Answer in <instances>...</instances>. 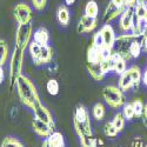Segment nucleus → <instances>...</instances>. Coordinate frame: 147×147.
I'll use <instances>...</instances> for the list:
<instances>
[{"label":"nucleus","instance_id":"nucleus-22","mask_svg":"<svg viewBox=\"0 0 147 147\" xmlns=\"http://www.w3.org/2000/svg\"><path fill=\"white\" fill-rule=\"evenodd\" d=\"M98 13H99V7L98 4L94 0H90V1L85 6V16H87L90 18H98Z\"/></svg>","mask_w":147,"mask_h":147},{"label":"nucleus","instance_id":"nucleus-24","mask_svg":"<svg viewBox=\"0 0 147 147\" xmlns=\"http://www.w3.org/2000/svg\"><path fill=\"white\" fill-rule=\"evenodd\" d=\"M133 11H134V17H136V19L137 20H142L146 11H147V7H146V5L144 3V0H138L137 5L134 6Z\"/></svg>","mask_w":147,"mask_h":147},{"label":"nucleus","instance_id":"nucleus-30","mask_svg":"<svg viewBox=\"0 0 147 147\" xmlns=\"http://www.w3.org/2000/svg\"><path fill=\"white\" fill-rule=\"evenodd\" d=\"M99 67H100V71L104 76H106L108 72L113 71V60H112V57L111 58H107V59H104L101 63L99 64Z\"/></svg>","mask_w":147,"mask_h":147},{"label":"nucleus","instance_id":"nucleus-26","mask_svg":"<svg viewBox=\"0 0 147 147\" xmlns=\"http://www.w3.org/2000/svg\"><path fill=\"white\" fill-rule=\"evenodd\" d=\"M8 54H9L8 45L4 39H0V64L1 65L6 64V61L8 59Z\"/></svg>","mask_w":147,"mask_h":147},{"label":"nucleus","instance_id":"nucleus-49","mask_svg":"<svg viewBox=\"0 0 147 147\" xmlns=\"http://www.w3.org/2000/svg\"><path fill=\"white\" fill-rule=\"evenodd\" d=\"M142 122H144V125L147 127V118H145V117H142Z\"/></svg>","mask_w":147,"mask_h":147},{"label":"nucleus","instance_id":"nucleus-9","mask_svg":"<svg viewBox=\"0 0 147 147\" xmlns=\"http://www.w3.org/2000/svg\"><path fill=\"white\" fill-rule=\"evenodd\" d=\"M33 112H34V117L35 119H38L40 121H42L44 124L51 126L53 129L55 128V124H54V120H53V117L51 114V112L41 104V102H38L33 108Z\"/></svg>","mask_w":147,"mask_h":147},{"label":"nucleus","instance_id":"nucleus-12","mask_svg":"<svg viewBox=\"0 0 147 147\" xmlns=\"http://www.w3.org/2000/svg\"><path fill=\"white\" fill-rule=\"evenodd\" d=\"M125 9H126L125 7H117L112 3H109L107 5L105 12H104V17H102V20L105 22V25H106V24H109L111 21H113L118 17H120Z\"/></svg>","mask_w":147,"mask_h":147},{"label":"nucleus","instance_id":"nucleus-4","mask_svg":"<svg viewBox=\"0 0 147 147\" xmlns=\"http://www.w3.org/2000/svg\"><path fill=\"white\" fill-rule=\"evenodd\" d=\"M102 98L105 102L112 108H119L126 104V95L118 86H106L102 90Z\"/></svg>","mask_w":147,"mask_h":147},{"label":"nucleus","instance_id":"nucleus-14","mask_svg":"<svg viewBox=\"0 0 147 147\" xmlns=\"http://www.w3.org/2000/svg\"><path fill=\"white\" fill-rule=\"evenodd\" d=\"M32 128L34 129V132L38 134V136L44 137V138H48L54 132V129L51 126L44 124L42 121H40L38 119H33V121H32Z\"/></svg>","mask_w":147,"mask_h":147},{"label":"nucleus","instance_id":"nucleus-43","mask_svg":"<svg viewBox=\"0 0 147 147\" xmlns=\"http://www.w3.org/2000/svg\"><path fill=\"white\" fill-rule=\"evenodd\" d=\"M4 78H5V73H4V69H1V71H0V85L3 84Z\"/></svg>","mask_w":147,"mask_h":147},{"label":"nucleus","instance_id":"nucleus-50","mask_svg":"<svg viewBox=\"0 0 147 147\" xmlns=\"http://www.w3.org/2000/svg\"><path fill=\"white\" fill-rule=\"evenodd\" d=\"M144 3H145V5H146V7H147V0H144Z\"/></svg>","mask_w":147,"mask_h":147},{"label":"nucleus","instance_id":"nucleus-32","mask_svg":"<svg viewBox=\"0 0 147 147\" xmlns=\"http://www.w3.org/2000/svg\"><path fill=\"white\" fill-rule=\"evenodd\" d=\"M46 90L51 95H57L59 93V82L55 79H50L46 84Z\"/></svg>","mask_w":147,"mask_h":147},{"label":"nucleus","instance_id":"nucleus-16","mask_svg":"<svg viewBox=\"0 0 147 147\" xmlns=\"http://www.w3.org/2000/svg\"><path fill=\"white\" fill-rule=\"evenodd\" d=\"M53 59V48L47 45V46H42L41 48V52L35 61L33 63L36 66H40V65H46V64H51V61Z\"/></svg>","mask_w":147,"mask_h":147},{"label":"nucleus","instance_id":"nucleus-25","mask_svg":"<svg viewBox=\"0 0 147 147\" xmlns=\"http://www.w3.org/2000/svg\"><path fill=\"white\" fill-rule=\"evenodd\" d=\"M92 114H93V118L95 120H102L105 118V115H106V108H105V106L101 102H96L93 106Z\"/></svg>","mask_w":147,"mask_h":147},{"label":"nucleus","instance_id":"nucleus-52","mask_svg":"<svg viewBox=\"0 0 147 147\" xmlns=\"http://www.w3.org/2000/svg\"><path fill=\"white\" fill-rule=\"evenodd\" d=\"M144 147H147V145H145V146H144Z\"/></svg>","mask_w":147,"mask_h":147},{"label":"nucleus","instance_id":"nucleus-38","mask_svg":"<svg viewBox=\"0 0 147 147\" xmlns=\"http://www.w3.org/2000/svg\"><path fill=\"white\" fill-rule=\"evenodd\" d=\"M138 0H124V6L125 8H134V6L137 5Z\"/></svg>","mask_w":147,"mask_h":147},{"label":"nucleus","instance_id":"nucleus-7","mask_svg":"<svg viewBox=\"0 0 147 147\" xmlns=\"http://www.w3.org/2000/svg\"><path fill=\"white\" fill-rule=\"evenodd\" d=\"M32 22L27 25H19L16 32V47L19 50L25 51L26 47L31 44L32 38Z\"/></svg>","mask_w":147,"mask_h":147},{"label":"nucleus","instance_id":"nucleus-3","mask_svg":"<svg viewBox=\"0 0 147 147\" xmlns=\"http://www.w3.org/2000/svg\"><path fill=\"white\" fill-rule=\"evenodd\" d=\"M142 81V73L139 66L133 65L129 68H127L119 78V88L125 92L131 88L138 90L140 86V82Z\"/></svg>","mask_w":147,"mask_h":147},{"label":"nucleus","instance_id":"nucleus-41","mask_svg":"<svg viewBox=\"0 0 147 147\" xmlns=\"http://www.w3.org/2000/svg\"><path fill=\"white\" fill-rule=\"evenodd\" d=\"M111 3L117 7H125L124 6V0H111Z\"/></svg>","mask_w":147,"mask_h":147},{"label":"nucleus","instance_id":"nucleus-27","mask_svg":"<svg viewBox=\"0 0 147 147\" xmlns=\"http://www.w3.org/2000/svg\"><path fill=\"white\" fill-rule=\"evenodd\" d=\"M104 133H105V136L108 137V138H115L118 136V133L119 131L115 128V126L113 125V122L112 121H107L105 126H104Z\"/></svg>","mask_w":147,"mask_h":147},{"label":"nucleus","instance_id":"nucleus-21","mask_svg":"<svg viewBox=\"0 0 147 147\" xmlns=\"http://www.w3.org/2000/svg\"><path fill=\"white\" fill-rule=\"evenodd\" d=\"M132 34H134L136 36H142L147 33V25L142 21V20H137L136 17H134L133 20V26H132Z\"/></svg>","mask_w":147,"mask_h":147},{"label":"nucleus","instance_id":"nucleus-1","mask_svg":"<svg viewBox=\"0 0 147 147\" xmlns=\"http://www.w3.org/2000/svg\"><path fill=\"white\" fill-rule=\"evenodd\" d=\"M16 86H17V91H18V95L20 98V100L25 106L33 108L36 104L40 102L39 95L34 84L27 77L22 74L19 76L16 81Z\"/></svg>","mask_w":147,"mask_h":147},{"label":"nucleus","instance_id":"nucleus-19","mask_svg":"<svg viewBox=\"0 0 147 147\" xmlns=\"http://www.w3.org/2000/svg\"><path fill=\"white\" fill-rule=\"evenodd\" d=\"M50 147H65V139L63 133L53 132L48 138H46Z\"/></svg>","mask_w":147,"mask_h":147},{"label":"nucleus","instance_id":"nucleus-34","mask_svg":"<svg viewBox=\"0 0 147 147\" xmlns=\"http://www.w3.org/2000/svg\"><path fill=\"white\" fill-rule=\"evenodd\" d=\"M1 147H24V145L16 138L12 137H7L3 140L1 142Z\"/></svg>","mask_w":147,"mask_h":147},{"label":"nucleus","instance_id":"nucleus-28","mask_svg":"<svg viewBox=\"0 0 147 147\" xmlns=\"http://www.w3.org/2000/svg\"><path fill=\"white\" fill-rule=\"evenodd\" d=\"M122 115L125 117L126 120H133L136 118V112H134V108L132 102H126L124 106H122Z\"/></svg>","mask_w":147,"mask_h":147},{"label":"nucleus","instance_id":"nucleus-42","mask_svg":"<svg viewBox=\"0 0 147 147\" xmlns=\"http://www.w3.org/2000/svg\"><path fill=\"white\" fill-rule=\"evenodd\" d=\"M142 82L145 86H147V68L145 69V72L142 73Z\"/></svg>","mask_w":147,"mask_h":147},{"label":"nucleus","instance_id":"nucleus-44","mask_svg":"<svg viewBox=\"0 0 147 147\" xmlns=\"http://www.w3.org/2000/svg\"><path fill=\"white\" fill-rule=\"evenodd\" d=\"M65 3H66V5L71 6V5H73V4L76 3V0H65Z\"/></svg>","mask_w":147,"mask_h":147},{"label":"nucleus","instance_id":"nucleus-17","mask_svg":"<svg viewBox=\"0 0 147 147\" xmlns=\"http://www.w3.org/2000/svg\"><path fill=\"white\" fill-rule=\"evenodd\" d=\"M33 38V41H35L36 44L41 46H47L48 41H50V34H48V31L45 27H39L34 32Z\"/></svg>","mask_w":147,"mask_h":147},{"label":"nucleus","instance_id":"nucleus-37","mask_svg":"<svg viewBox=\"0 0 147 147\" xmlns=\"http://www.w3.org/2000/svg\"><path fill=\"white\" fill-rule=\"evenodd\" d=\"M32 5L34 6L35 9L42 11L47 5V0H32Z\"/></svg>","mask_w":147,"mask_h":147},{"label":"nucleus","instance_id":"nucleus-48","mask_svg":"<svg viewBox=\"0 0 147 147\" xmlns=\"http://www.w3.org/2000/svg\"><path fill=\"white\" fill-rule=\"evenodd\" d=\"M142 21L147 25V11H146V13H145V16H144V19H142Z\"/></svg>","mask_w":147,"mask_h":147},{"label":"nucleus","instance_id":"nucleus-11","mask_svg":"<svg viewBox=\"0 0 147 147\" xmlns=\"http://www.w3.org/2000/svg\"><path fill=\"white\" fill-rule=\"evenodd\" d=\"M98 25V19L95 18H90L87 16H82L78 22V26H77V31L79 34L82 33H90L92 32Z\"/></svg>","mask_w":147,"mask_h":147},{"label":"nucleus","instance_id":"nucleus-5","mask_svg":"<svg viewBox=\"0 0 147 147\" xmlns=\"http://www.w3.org/2000/svg\"><path fill=\"white\" fill-rule=\"evenodd\" d=\"M24 63V51L14 47V51L9 60V90L13 88L19 76H21Z\"/></svg>","mask_w":147,"mask_h":147},{"label":"nucleus","instance_id":"nucleus-51","mask_svg":"<svg viewBox=\"0 0 147 147\" xmlns=\"http://www.w3.org/2000/svg\"><path fill=\"white\" fill-rule=\"evenodd\" d=\"M1 69H3V65H1V64H0V71H1Z\"/></svg>","mask_w":147,"mask_h":147},{"label":"nucleus","instance_id":"nucleus-6","mask_svg":"<svg viewBox=\"0 0 147 147\" xmlns=\"http://www.w3.org/2000/svg\"><path fill=\"white\" fill-rule=\"evenodd\" d=\"M136 40H138V36H136L132 33L131 34H121V35L117 36L114 46H113V52L117 53L118 55H120L122 59H125L126 61L129 60L132 58L129 54V46Z\"/></svg>","mask_w":147,"mask_h":147},{"label":"nucleus","instance_id":"nucleus-47","mask_svg":"<svg viewBox=\"0 0 147 147\" xmlns=\"http://www.w3.org/2000/svg\"><path fill=\"white\" fill-rule=\"evenodd\" d=\"M41 147H50V146H48V142H47V140H46V139L44 140V142H42Z\"/></svg>","mask_w":147,"mask_h":147},{"label":"nucleus","instance_id":"nucleus-23","mask_svg":"<svg viewBox=\"0 0 147 147\" xmlns=\"http://www.w3.org/2000/svg\"><path fill=\"white\" fill-rule=\"evenodd\" d=\"M86 67H87V71H88V73L91 74V77H92L94 80L101 81V80L105 78V76L102 74L101 71H100L99 65H90V64H87Z\"/></svg>","mask_w":147,"mask_h":147},{"label":"nucleus","instance_id":"nucleus-33","mask_svg":"<svg viewBox=\"0 0 147 147\" xmlns=\"http://www.w3.org/2000/svg\"><path fill=\"white\" fill-rule=\"evenodd\" d=\"M141 51H142L141 44H140V41H138V40H136L134 42H132V45L129 46V54H131V57H132L133 59H137V58L140 55Z\"/></svg>","mask_w":147,"mask_h":147},{"label":"nucleus","instance_id":"nucleus-2","mask_svg":"<svg viewBox=\"0 0 147 147\" xmlns=\"http://www.w3.org/2000/svg\"><path fill=\"white\" fill-rule=\"evenodd\" d=\"M73 125H74V129L78 134L79 139L80 138H93L90 114L87 112V109L81 105H79L76 108L74 118H73Z\"/></svg>","mask_w":147,"mask_h":147},{"label":"nucleus","instance_id":"nucleus-10","mask_svg":"<svg viewBox=\"0 0 147 147\" xmlns=\"http://www.w3.org/2000/svg\"><path fill=\"white\" fill-rule=\"evenodd\" d=\"M100 34L102 36L105 47L109 48V50H113V46H114V42H115V39H117V35H115V32H114L113 27L109 25V24H106V25H104L100 28Z\"/></svg>","mask_w":147,"mask_h":147},{"label":"nucleus","instance_id":"nucleus-39","mask_svg":"<svg viewBox=\"0 0 147 147\" xmlns=\"http://www.w3.org/2000/svg\"><path fill=\"white\" fill-rule=\"evenodd\" d=\"M140 44H141V48H142V50L147 52V33H146L145 35H142V36H141Z\"/></svg>","mask_w":147,"mask_h":147},{"label":"nucleus","instance_id":"nucleus-46","mask_svg":"<svg viewBox=\"0 0 147 147\" xmlns=\"http://www.w3.org/2000/svg\"><path fill=\"white\" fill-rule=\"evenodd\" d=\"M98 147H105V146H104V141H102V140L98 139Z\"/></svg>","mask_w":147,"mask_h":147},{"label":"nucleus","instance_id":"nucleus-20","mask_svg":"<svg viewBox=\"0 0 147 147\" xmlns=\"http://www.w3.org/2000/svg\"><path fill=\"white\" fill-rule=\"evenodd\" d=\"M57 19L60 22L61 26H67L69 24L71 17H69V11L67 8V6H60L57 11Z\"/></svg>","mask_w":147,"mask_h":147},{"label":"nucleus","instance_id":"nucleus-40","mask_svg":"<svg viewBox=\"0 0 147 147\" xmlns=\"http://www.w3.org/2000/svg\"><path fill=\"white\" fill-rule=\"evenodd\" d=\"M132 146H133V147H144L145 145L142 144V141H141V139H140V138H136V139L133 140Z\"/></svg>","mask_w":147,"mask_h":147},{"label":"nucleus","instance_id":"nucleus-15","mask_svg":"<svg viewBox=\"0 0 147 147\" xmlns=\"http://www.w3.org/2000/svg\"><path fill=\"white\" fill-rule=\"evenodd\" d=\"M104 60L102 50L91 45L87 48V64L90 65H99Z\"/></svg>","mask_w":147,"mask_h":147},{"label":"nucleus","instance_id":"nucleus-13","mask_svg":"<svg viewBox=\"0 0 147 147\" xmlns=\"http://www.w3.org/2000/svg\"><path fill=\"white\" fill-rule=\"evenodd\" d=\"M134 20V11L133 8H126L120 16V28L124 32H128L132 30Z\"/></svg>","mask_w":147,"mask_h":147},{"label":"nucleus","instance_id":"nucleus-35","mask_svg":"<svg viewBox=\"0 0 147 147\" xmlns=\"http://www.w3.org/2000/svg\"><path fill=\"white\" fill-rule=\"evenodd\" d=\"M133 108H134V112H136V118H140L144 114V102L140 99H137L132 102Z\"/></svg>","mask_w":147,"mask_h":147},{"label":"nucleus","instance_id":"nucleus-29","mask_svg":"<svg viewBox=\"0 0 147 147\" xmlns=\"http://www.w3.org/2000/svg\"><path fill=\"white\" fill-rule=\"evenodd\" d=\"M41 48H42V46L36 44L35 41H31V44L28 45V51H30V54H31V58L33 61L38 59V57L41 52Z\"/></svg>","mask_w":147,"mask_h":147},{"label":"nucleus","instance_id":"nucleus-36","mask_svg":"<svg viewBox=\"0 0 147 147\" xmlns=\"http://www.w3.org/2000/svg\"><path fill=\"white\" fill-rule=\"evenodd\" d=\"M93 46L98 47V48H100V50H102V48L105 47V44H104V40H102V36L100 34V31L99 32H96L94 35H93V38H92V44Z\"/></svg>","mask_w":147,"mask_h":147},{"label":"nucleus","instance_id":"nucleus-8","mask_svg":"<svg viewBox=\"0 0 147 147\" xmlns=\"http://www.w3.org/2000/svg\"><path fill=\"white\" fill-rule=\"evenodd\" d=\"M14 18L19 25H27L32 22L33 19V9L27 4H18L14 7Z\"/></svg>","mask_w":147,"mask_h":147},{"label":"nucleus","instance_id":"nucleus-31","mask_svg":"<svg viewBox=\"0 0 147 147\" xmlns=\"http://www.w3.org/2000/svg\"><path fill=\"white\" fill-rule=\"evenodd\" d=\"M125 121H126V119H125V117H124V115H122V113H121V112L117 113V114L114 115L113 120H112L113 125L115 126V128H117L119 132H121L122 129H124V127H125Z\"/></svg>","mask_w":147,"mask_h":147},{"label":"nucleus","instance_id":"nucleus-45","mask_svg":"<svg viewBox=\"0 0 147 147\" xmlns=\"http://www.w3.org/2000/svg\"><path fill=\"white\" fill-rule=\"evenodd\" d=\"M142 117L147 118V104H145V106H144V114H142Z\"/></svg>","mask_w":147,"mask_h":147},{"label":"nucleus","instance_id":"nucleus-18","mask_svg":"<svg viewBox=\"0 0 147 147\" xmlns=\"http://www.w3.org/2000/svg\"><path fill=\"white\" fill-rule=\"evenodd\" d=\"M112 60H113V72L117 73V74H119V76H121L122 73L127 69V66H126L127 61L125 59H122L120 55H118L114 52L112 54Z\"/></svg>","mask_w":147,"mask_h":147}]
</instances>
